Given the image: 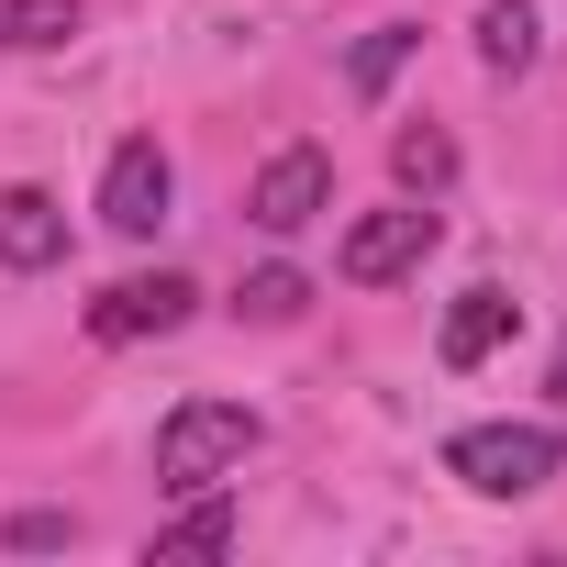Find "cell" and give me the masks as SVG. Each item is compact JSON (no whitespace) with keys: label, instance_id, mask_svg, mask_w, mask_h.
Wrapping results in <instances>:
<instances>
[{"label":"cell","instance_id":"4","mask_svg":"<svg viewBox=\"0 0 567 567\" xmlns=\"http://www.w3.org/2000/svg\"><path fill=\"white\" fill-rule=\"evenodd\" d=\"M323 200H334V156H323V145H278V156L256 167V189H245V223H256V234H301Z\"/></svg>","mask_w":567,"mask_h":567},{"label":"cell","instance_id":"3","mask_svg":"<svg viewBox=\"0 0 567 567\" xmlns=\"http://www.w3.org/2000/svg\"><path fill=\"white\" fill-rule=\"evenodd\" d=\"M434 200H390V212H357L346 223V245H334V267L357 278V290H390V278H412L423 256H434Z\"/></svg>","mask_w":567,"mask_h":567},{"label":"cell","instance_id":"13","mask_svg":"<svg viewBox=\"0 0 567 567\" xmlns=\"http://www.w3.org/2000/svg\"><path fill=\"white\" fill-rule=\"evenodd\" d=\"M390 156H401V178H412V189H423V200H434V189H445V178H456V145H445V134H434V123H401V145H390Z\"/></svg>","mask_w":567,"mask_h":567},{"label":"cell","instance_id":"2","mask_svg":"<svg viewBox=\"0 0 567 567\" xmlns=\"http://www.w3.org/2000/svg\"><path fill=\"white\" fill-rule=\"evenodd\" d=\"M556 467H567L556 423H467V434L445 445V478H467L478 501H534Z\"/></svg>","mask_w":567,"mask_h":567},{"label":"cell","instance_id":"11","mask_svg":"<svg viewBox=\"0 0 567 567\" xmlns=\"http://www.w3.org/2000/svg\"><path fill=\"white\" fill-rule=\"evenodd\" d=\"M79 34V0H0V45L12 56H56Z\"/></svg>","mask_w":567,"mask_h":567},{"label":"cell","instance_id":"9","mask_svg":"<svg viewBox=\"0 0 567 567\" xmlns=\"http://www.w3.org/2000/svg\"><path fill=\"white\" fill-rule=\"evenodd\" d=\"M501 334H512V290H456V312H445V368H478Z\"/></svg>","mask_w":567,"mask_h":567},{"label":"cell","instance_id":"7","mask_svg":"<svg viewBox=\"0 0 567 567\" xmlns=\"http://www.w3.org/2000/svg\"><path fill=\"white\" fill-rule=\"evenodd\" d=\"M56 256H68V212H56L45 189H0V267L34 278V267H56Z\"/></svg>","mask_w":567,"mask_h":567},{"label":"cell","instance_id":"15","mask_svg":"<svg viewBox=\"0 0 567 567\" xmlns=\"http://www.w3.org/2000/svg\"><path fill=\"white\" fill-rule=\"evenodd\" d=\"M12 545L45 556V545H79V523H68V512H12Z\"/></svg>","mask_w":567,"mask_h":567},{"label":"cell","instance_id":"5","mask_svg":"<svg viewBox=\"0 0 567 567\" xmlns=\"http://www.w3.org/2000/svg\"><path fill=\"white\" fill-rule=\"evenodd\" d=\"M167 200H178L167 145H156V134L112 145V167H101V223H112V234H156V223H167Z\"/></svg>","mask_w":567,"mask_h":567},{"label":"cell","instance_id":"14","mask_svg":"<svg viewBox=\"0 0 567 567\" xmlns=\"http://www.w3.org/2000/svg\"><path fill=\"white\" fill-rule=\"evenodd\" d=\"M412 45H423V34H412V23H379V34H368V45H357V101H379V90H390V79H401V56H412Z\"/></svg>","mask_w":567,"mask_h":567},{"label":"cell","instance_id":"10","mask_svg":"<svg viewBox=\"0 0 567 567\" xmlns=\"http://www.w3.org/2000/svg\"><path fill=\"white\" fill-rule=\"evenodd\" d=\"M478 68L523 79L534 68V0H478Z\"/></svg>","mask_w":567,"mask_h":567},{"label":"cell","instance_id":"1","mask_svg":"<svg viewBox=\"0 0 567 567\" xmlns=\"http://www.w3.org/2000/svg\"><path fill=\"white\" fill-rule=\"evenodd\" d=\"M256 412L245 401H178L167 423H156V489H223L245 456H256Z\"/></svg>","mask_w":567,"mask_h":567},{"label":"cell","instance_id":"16","mask_svg":"<svg viewBox=\"0 0 567 567\" xmlns=\"http://www.w3.org/2000/svg\"><path fill=\"white\" fill-rule=\"evenodd\" d=\"M556 401H567V334H556Z\"/></svg>","mask_w":567,"mask_h":567},{"label":"cell","instance_id":"12","mask_svg":"<svg viewBox=\"0 0 567 567\" xmlns=\"http://www.w3.org/2000/svg\"><path fill=\"white\" fill-rule=\"evenodd\" d=\"M234 312H245V323H301V312H312V278H301V267H256L245 290H234Z\"/></svg>","mask_w":567,"mask_h":567},{"label":"cell","instance_id":"8","mask_svg":"<svg viewBox=\"0 0 567 567\" xmlns=\"http://www.w3.org/2000/svg\"><path fill=\"white\" fill-rule=\"evenodd\" d=\"M145 556H234V501H223V489H189V512L156 523Z\"/></svg>","mask_w":567,"mask_h":567},{"label":"cell","instance_id":"6","mask_svg":"<svg viewBox=\"0 0 567 567\" xmlns=\"http://www.w3.org/2000/svg\"><path fill=\"white\" fill-rule=\"evenodd\" d=\"M189 301H200V290H189L178 267H156V278H112V290L90 301V334H101V346H145V334H178Z\"/></svg>","mask_w":567,"mask_h":567}]
</instances>
